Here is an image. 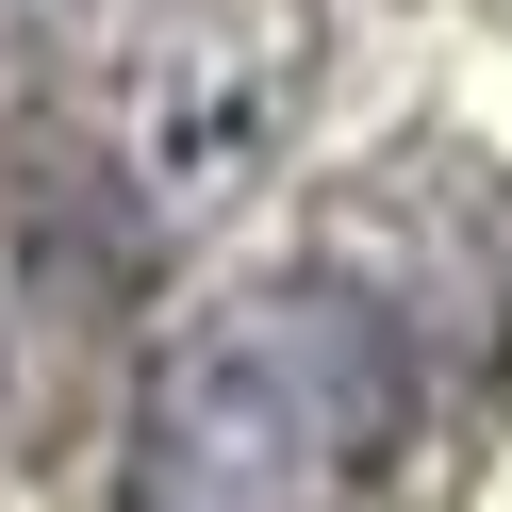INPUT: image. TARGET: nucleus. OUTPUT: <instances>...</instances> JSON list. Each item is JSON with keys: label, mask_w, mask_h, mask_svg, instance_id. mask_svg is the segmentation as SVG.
Listing matches in <instances>:
<instances>
[{"label": "nucleus", "mask_w": 512, "mask_h": 512, "mask_svg": "<svg viewBox=\"0 0 512 512\" xmlns=\"http://www.w3.org/2000/svg\"><path fill=\"white\" fill-rule=\"evenodd\" d=\"M413 397H430V347L364 265L232 281L149 347L116 512H347L413 446Z\"/></svg>", "instance_id": "f257e3e1"}, {"label": "nucleus", "mask_w": 512, "mask_h": 512, "mask_svg": "<svg viewBox=\"0 0 512 512\" xmlns=\"http://www.w3.org/2000/svg\"><path fill=\"white\" fill-rule=\"evenodd\" d=\"M314 50L331 17L314 0H166L100 83V149H83V199L133 248H182L248 199V182L298 149L314 116Z\"/></svg>", "instance_id": "f03ea898"}, {"label": "nucleus", "mask_w": 512, "mask_h": 512, "mask_svg": "<svg viewBox=\"0 0 512 512\" xmlns=\"http://www.w3.org/2000/svg\"><path fill=\"white\" fill-rule=\"evenodd\" d=\"M83 17H100V0H0V116L34 100L50 67H67V34H83Z\"/></svg>", "instance_id": "7ed1b4c3"}]
</instances>
